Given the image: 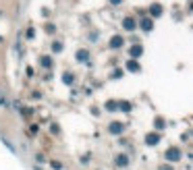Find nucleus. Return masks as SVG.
Instances as JSON below:
<instances>
[{
	"label": "nucleus",
	"instance_id": "2",
	"mask_svg": "<svg viewBox=\"0 0 193 170\" xmlns=\"http://www.w3.org/2000/svg\"><path fill=\"white\" fill-rule=\"evenodd\" d=\"M122 129H125V124H122V122H112L108 131L112 133V135H118V133H122Z\"/></svg>",
	"mask_w": 193,
	"mask_h": 170
},
{
	"label": "nucleus",
	"instance_id": "4",
	"mask_svg": "<svg viewBox=\"0 0 193 170\" xmlns=\"http://www.w3.org/2000/svg\"><path fill=\"white\" fill-rule=\"evenodd\" d=\"M114 162H116V166L125 168V166L129 164V156H127V154H120V156H116V160H114Z\"/></svg>",
	"mask_w": 193,
	"mask_h": 170
},
{
	"label": "nucleus",
	"instance_id": "6",
	"mask_svg": "<svg viewBox=\"0 0 193 170\" xmlns=\"http://www.w3.org/2000/svg\"><path fill=\"white\" fill-rule=\"evenodd\" d=\"M77 60L87 62V60H89V52H87V50H79V52H77Z\"/></svg>",
	"mask_w": 193,
	"mask_h": 170
},
{
	"label": "nucleus",
	"instance_id": "5",
	"mask_svg": "<svg viewBox=\"0 0 193 170\" xmlns=\"http://www.w3.org/2000/svg\"><path fill=\"white\" fill-rule=\"evenodd\" d=\"M122 27H125L127 31H133V29H135V21L131 19V17H127V19L122 21Z\"/></svg>",
	"mask_w": 193,
	"mask_h": 170
},
{
	"label": "nucleus",
	"instance_id": "12",
	"mask_svg": "<svg viewBox=\"0 0 193 170\" xmlns=\"http://www.w3.org/2000/svg\"><path fill=\"white\" fill-rule=\"evenodd\" d=\"M42 65H44V67L48 69V67H52V60H50L48 56H44V58H42Z\"/></svg>",
	"mask_w": 193,
	"mask_h": 170
},
{
	"label": "nucleus",
	"instance_id": "15",
	"mask_svg": "<svg viewBox=\"0 0 193 170\" xmlns=\"http://www.w3.org/2000/svg\"><path fill=\"white\" fill-rule=\"evenodd\" d=\"M160 170H172L170 166H160Z\"/></svg>",
	"mask_w": 193,
	"mask_h": 170
},
{
	"label": "nucleus",
	"instance_id": "7",
	"mask_svg": "<svg viewBox=\"0 0 193 170\" xmlns=\"http://www.w3.org/2000/svg\"><path fill=\"white\" fill-rule=\"evenodd\" d=\"M116 108H120L122 112H129L131 110V104L129 102H120V104H116Z\"/></svg>",
	"mask_w": 193,
	"mask_h": 170
},
{
	"label": "nucleus",
	"instance_id": "9",
	"mask_svg": "<svg viewBox=\"0 0 193 170\" xmlns=\"http://www.w3.org/2000/svg\"><path fill=\"white\" fill-rule=\"evenodd\" d=\"M141 27H143V31H150V29H152V21L143 19V21H141Z\"/></svg>",
	"mask_w": 193,
	"mask_h": 170
},
{
	"label": "nucleus",
	"instance_id": "13",
	"mask_svg": "<svg viewBox=\"0 0 193 170\" xmlns=\"http://www.w3.org/2000/svg\"><path fill=\"white\" fill-rule=\"evenodd\" d=\"M141 54V48H131V56H139Z\"/></svg>",
	"mask_w": 193,
	"mask_h": 170
},
{
	"label": "nucleus",
	"instance_id": "1",
	"mask_svg": "<svg viewBox=\"0 0 193 170\" xmlns=\"http://www.w3.org/2000/svg\"><path fill=\"white\" fill-rule=\"evenodd\" d=\"M166 160H168V162H179V160H181V149L179 147L166 149Z\"/></svg>",
	"mask_w": 193,
	"mask_h": 170
},
{
	"label": "nucleus",
	"instance_id": "11",
	"mask_svg": "<svg viewBox=\"0 0 193 170\" xmlns=\"http://www.w3.org/2000/svg\"><path fill=\"white\" fill-rule=\"evenodd\" d=\"M120 44H122V38H114V40L110 42V46L112 48H120Z\"/></svg>",
	"mask_w": 193,
	"mask_h": 170
},
{
	"label": "nucleus",
	"instance_id": "8",
	"mask_svg": "<svg viewBox=\"0 0 193 170\" xmlns=\"http://www.w3.org/2000/svg\"><path fill=\"white\" fill-rule=\"evenodd\" d=\"M63 81H65L67 85H73V75H71V73H65V77H63Z\"/></svg>",
	"mask_w": 193,
	"mask_h": 170
},
{
	"label": "nucleus",
	"instance_id": "3",
	"mask_svg": "<svg viewBox=\"0 0 193 170\" xmlns=\"http://www.w3.org/2000/svg\"><path fill=\"white\" fill-rule=\"evenodd\" d=\"M145 143H147V145H156V143H160V135H158V133H150V135L145 137Z\"/></svg>",
	"mask_w": 193,
	"mask_h": 170
},
{
	"label": "nucleus",
	"instance_id": "10",
	"mask_svg": "<svg viewBox=\"0 0 193 170\" xmlns=\"http://www.w3.org/2000/svg\"><path fill=\"white\" fill-rule=\"evenodd\" d=\"M127 69L129 71H139V65H137L135 60H131V62H127Z\"/></svg>",
	"mask_w": 193,
	"mask_h": 170
},
{
	"label": "nucleus",
	"instance_id": "14",
	"mask_svg": "<svg viewBox=\"0 0 193 170\" xmlns=\"http://www.w3.org/2000/svg\"><path fill=\"white\" fill-rule=\"evenodd\" d=\"M106 108H108V110H116V102H112V100H110V102L106 104Z\"/></svg>",
	"mask_w": 193,
	"mask_h": 170
}]
</instances>
